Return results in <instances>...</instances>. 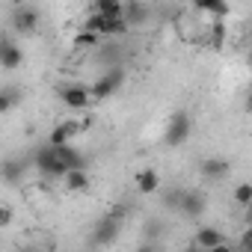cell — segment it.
I'll use <instances>...</instances> for the list:
<instances>
[{
  "label": "cell",
  "instance_id": "4fadbf2b",
  "mask_svg": "<svg viewBox=\"0 0 252 252\" xmlns=\"http://www.w3.org/2000/svg\"><path fill=\"white\" fill-rule=\"evenodd\" d=\"M228 169H231V163H228L225 158H205L202 166H199V172H202L208 181H222V178L228 175Z\"/></svg>",
  "mask_w": 252,
  "mask_h": 252
},
{
  "label": "cell",
  "instance_id": "52a82bcc",
  "mask_svg": "<svg viewBox=\"0 0 252 252\" xmlns=\"http://www.w3.org/2000/svg\"><path fill=\"white\" fill-rule=\"evenodd\" d=\"M205 208H208V199H205L202 193H196V190H181L178 211H181L184 217L196 220V217H202V214H205Z\"/></svg>",
  "mask_w": 252,
  "mask_h": 252
},
{
  "label": "cell",
  "instance_id": "603a6c76",
  "mask_svg": "<svg viewBox=\"0 0 252 252\" xmlns=\"http://www.w3.org/2000/svg\"><path fill=\"white\" fill-rule=\"evenodd\" d=\"M12 220H15L12 205H0V228H9V225H12Z\"/></svg>",
  "mask_w": 252,
  "mask_h": 252
},
{
  "label": "cell",
  "instance_id": "277c9868",
  "mask_svg": "<svg viewBox=\"0 0 252 252\" xmlns=\"http://www.w3.org/2000/svg\"><path fill=\"white\" fill-rule=\"evenodd\" d=\"M9 21H12V30H15V33L30 36V33L39 30V21H42V18H39V9H36V6H27V3H24V6H15V9H12V18H9Z\"/></svg>",
  "mask_w": 252,
  "mask_h": 252
},
{
  "label": "cell",
  "instance_id": "9a60e30c",
  "mask_svg": "<svg viewBox=\"0 0 252 252\" xmlns=\"http://www.w3.org/2000/svg\"><path fill=\"white\" fill-rule=\"evenodd\" d=\"M54 152H57V158H60V163H63V169H74V166H86V158L71 146V143H63V146H54Z\"/></svg>",
  "mask_w": 252,
  "mask_h": 252
},
{
  "label": "cell",
  "instance_id": "5b68a950",
  "mask_svg": "<svg viewBox=\"0 0 252 252\" xmlns=\"http://www.w3.org/2000/svg\"><path fill=\"white\" fill-rule=\"evenodd\" d=\"M33 163H36V169H39L42 175H48V178H63V172H65L51 143H48V146H42V149L33 155Z\"/></svg>",
  "mask_w": 252,
  "mask_h": 252
},
{
  "label": "cell",
  "instance_id": "d6986e66",
  "mask_svg": "<svg viewBox=\"0 0 252 252\" xmlns=\"http://www.w3.org/2000/svg\"><path fill=\"white\" fill-rule=\"evenodd\" d=\"M83 27H86V30H92V33H98L101 39H110V18H107V15H101V12L89 15Z\"/></svg>",
  "mask_w": 252,
  "mask_h": 252
},
{
  "label": "cell",
  "instance_id": "8992f818",
  "mask_svg": "<svg viewBox=\"0 0 252 252\" xmlns=\"http://www.w3.org/2000/svg\"><path fill=\"white\" fill-rule=\"evenodd\" d=\"M21 65H24V51H21V45L0 33V68H3V71H15V68H21Z\"/></svg>",
  "mask_w": 252,
  "mask_h": 252
},
{
  "label": "cell",
  "instance_id": "7c38bea8",
  "mask_svg": "<svg viewBox=\"0 0 252 252\" xmlns=\"http://www.w3.org/2000/svg\"><path fill=\"white\" fill-rule=\"evenodd\" d=\"M0 181L9 184V187L21 184L24 181V163L15 160V158H3V160H0Z\"/></svg>",
  "mask_w": 252,
  "mask_h": 252
},
{
  "label": "cell",
  "instance_id": "6da1fadb",
  "mask_svg": "<svg viewBox=\"0 0 252 252\" xmlns=\"http://www.w3.org/2000/svg\"><path fill=\"white\" fill-rule=\"evenodd\" d=\"M190 131H193V122H190L187 110H175V113L166 119V125H163V143H166L169 149H178L181 143L190 140Z\"/></svg>",
  "mask_w": 252,
  "mask_h": 252
},
{
  "label": "cell",
  "instance_id": "ba28073f",
  "mask_svg": "<svg viewBox=\"0 0 252 252\" xmlns=\"http://www.w3.org/2000/svg\"><path fill=\"white\" fill-rule=\"evenodd\" d=\"M116 237H119V217H116V214H113V217H104V220L95 225V231H92V243H95V246H110Z\"/></svg>",
  "mask_w": 252,
  "mask_h": 252
},
{
  "label": "cell",
  "instance_id": "3957f363",
  "mask_svg": "<svg viewBox=\"0 0 252 252\" xmlns=\"http://www.w3.org/2000/svg\"><path fill=\"white\" fill-rule=\"evenodd\" d=\"M60 101H63L68 110L83 113V110H89V104H92V92H89V86H83V83H65V86H60Z\"/></svg>",
  "mask_w": 252,
  "mask_h": 252
},
{
  "label": "cell",
  "instance_id": "ffe728a7",
  "mask_svg": "<svg viewBox=\"0 0 252 252\" xmlns=\"http://www.w3.org/2000/svg\"><path fill=\"white\" fill-rule=\"evenodd\" d=\"M92 6L107 18H122V0H92Z\"/></svg>",
  "mask_w": 252,
  "mask_h": 252
},
{
  "label": "cell",
  "instance_id": "ac0fdd59",
  "mask_svg": "<svg viewBox=\"0 0 252 252\" xmlns=\"http://www.w3.org/2000/svg\"><path fill=\"white\" fill-rule=\"evenodd\" d=\"M18 104H21V89L18 86H3V89H0V116H6Z\"/></svg>",
  "mask_w": 252,
  "mask_h": 252
},
{
  "label": "cell",
  "instance_id": "30bf717a",
  "mask_svg": "<svg viewBox=\"0 0 252 252\" xmlns=\"http://www.w3.org/2000/svg\"><path fill=\"white\" fill-rule=\"evenodd\" d=\"M77 134H80V125H77L74 119H63V122H57L54 128H51L48 143H51V146H63V143H71Z\"/></svg>",
  "mask_w": 252,
  "mask_h": 252
},
{
  "label": "cell",
  "instance_id": "e0dca14e",
  "mask_svg": "<svg viewBox=\"0 0 252 252\" xmlns=\"http://www.w3.org/2000/svg\"><path fill=\"white\" fill-rule=\"evenodd\" d=\"M193 9L205 12V15H214L217 21H222L228 15V3H225V0H193Z\"/></svg>",
  "mask_w": 252,
  "mask_h": 252
},
{
  "label": "cell",
  "instance_id": "7402d4cb",
  "mask_svg": "<svg viewBox=\"0 0 252 252\" xmlns=\"http://www.w3.org/2000/svg\"><path fill=\"white\" fill-rule=\"evenodd\" d=\"M234 202H237L240 208H249V205H252V184H249V181H240V184L234 187Z\"/></svg>",
  "mask_w": 252,
  "mask_h": 252
},
{
  "label": "cell",
  "instance_id": "5bb4252c",
  "mask_svg": "<svg viewBox=\"0 0 252 252\" xmlns=\"http://www.w3.org/2000/svg\"><path fill=\"white\" fill-rule=\"evenodd\" d=\"M122 18L128 21V27H140L149 18V9L140 3V0H122Z\"/></svg>",
  "mask_w": 252,
  "mask_h": 252
},
{
  "label": "cell",
  "instance_id": "44dd1931",
  "mask_svg": "<svg viewBox=\"0 0 252 252\" xmlns=\"http://www.w3.org/2000/svg\"><path fill=\"white\" fill-rule=\"evenodd\" d=\"M101 45V36L98 33H92V30H77L74 33V48H98Z\"/></svg>",
  "mask_w": 252,
  "mask_h": 252
},
{
  "label": "cell",
  "instance_id": "8fae6325",
  "mask_svg": "<svg viewBox=\"0 0 252 252\" xmlns=\"http://www.w3.org/2000/svg\"><path fill=\"white\" fill-rule=\"evenodd\" d=\"M63 184H65L68 193H86V190H89V172H86V166L65 169V172H63Z\"/></svg>",
  "mask_w": 252,
  "mask_h": 252
},
{
  "label": "cell",
  "instance_id": "9c48e42d",
  "mask_svg": "<svg viewBox=\"0 0 252 252\" xmlns=\"http://www.w3.org/2000/svg\"><path fill=\"white\" fill-rule=\"evenodd\" d=\"M193 246L196 249H225L228 246V237L222 234V231H217V228H211V225H205V228H199L196 231V240H193Z\"/></svg>",
  "mask_w": 252,
  "mask_h": 252
},
{
  "label": "cell",
  "instance_id": "2e32d148",
  "mask_svg": "<svg viewBox=\"0 0 252 252\" xmlns=\"http://www.w3.org/2000/svg\"><path fill=\"white\" fill-rule=\"evenodd\" d=\"M134 184H137V190L143 196H152V193L160 190V175H158V169H140L134 175Z\"/></svg>",
  "mask_w": 252,
  "mask_h": 252
},
{
  "label": "cell",
  "instance_id": "7a4b0ae2",
  "mask_svg": "<svg viewBox=\"0 0 252 252\" xmlns=\"http://www.w3.org/2000/svg\"><path fill=\"white\" fill-rule=\"evenodd\" d=\"M122 83H125V68H122V65H110V68L89 86V92H92V98H110V95H116V92L122 89Z\"/></svg>",
  "mask_w": 252,
  "mask_h": 252
}]
</instances>
